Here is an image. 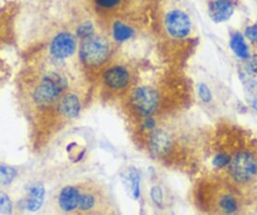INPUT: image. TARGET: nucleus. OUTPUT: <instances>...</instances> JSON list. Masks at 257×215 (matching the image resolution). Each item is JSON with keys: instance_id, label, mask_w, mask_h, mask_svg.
<instances>
[{"instance_id": "obj_1", "label": "nucleus", "mask_w": 257, "mask_h": 215, "mask_svg": "<svg viewBox=\"0 0 257 215\" xmlns=\"http://www.w3.org/2000/svg\"><path fill=\"white\" fill-rule=\"evenodd\" d=\"M189 86L180 75L162 73L138 82L120 102L128 120L148 116H165L184 111Z\"/></svg>"}, {"instance_id": "obj_2", "label": "nucleus", "mask_w": 257, "mask_h": 215, "mask_svg": "<svg viewBox=\"0 0 257 215\" xmlns=\"http://www.w3.org/2000/svg\"><path fill=\"white\" fill-rule=\"evenodd\" d=\"M184 111L160 116L157 126L139 141L155 159L179 164L204 140L201 130L190 122Z\"/></svg>"}, {"instance_id": "obj_3", "label": "nucleus", "mask_w": 257, "mask_h": 215, "mask_svg": "<svg viewBox=\"0 0 257 215\" xmlns=\"http://www.w3.org/2000/svg\"><path fill=\"white\" fill-rule=\"evenodd\" d=\"M138 81L137 67L126 57L116 54L95 78L96 92L100 100L120 103Z\"/></svg>"}, {"instance_id": "obj_4", "label": "nucleus", "mask_w": 257, "mask_h": 215, "mask_svg": "<svg viewBox=\"0 0 257 215\" xmlns=\"http://www.w3.org/2000/svg\"><path fill=\"white\" fill-rule=\"evenodd\" d=\"M155 19L163 43L177 47L190 41L194 33L193 19L182 0H158Z\"/></svg>"}, {"instance_id": "obj_5", "label": "nucleus", "mask_w": 257, "mask_h": 215, "mask_svg": "<svg viewBox=\"0 0 257 215\" xmlns=\"http://www.w3.org/2000/svg\"><path fill=\"white\" fill-rule=\"evenodd\" d=\"M117 54V48L105 31H98L93 36L80 41L77 62L83 76L96 78L98 72L107 66Z\"/></svg>"}, {"instance_id": "obj_6", "label": "nucleus", "mask_w": 257, "mask_h": 215, "mask_svg": "<svg viewBox=\"0 0 257 215\" xmlns=\"http://www.w3.org/2000/svg\"><path fill=\"white\" fill-rule=\"evenodd\" d=\"M87 96V87L81 83V80L71 85L62 93L53 110L39 123L38 127L49 132L63 128L64 126L78 118V116L82 113Z\"/></svg>"}, {"instance_id": "obj_7", "label": "nucleus", "mask_w": 257, "mask_h": 215, "mask_svg": "<svg viewBox=\"0 0 257 215\" xmlns=\"http://www.w3.org/2000/svg\"><path fill=\"white\" fill-rule=\"evenodd\" d=\"M197 190V197L202 207L211 215H239L241 200L238 195L221 182H203Z\"/></svg>"}, {"instance_id": "obj_8", "label": "nucleus", "mask_w": 257, "mask_h": 215, "mask_svg": "<svg viewBox=\"0 0 257 215\" xmlns=\"http://www.w3.org/2000/svg\"><path fill=\"white\" fill-rule=\"evenodd\" d=\"M231 184L237 189H244L254 184L257 179V154L247 147L231 152V161L226 169Z\"/></svg>"}, {"instance_id": "obj_9", "label": "nucleus", "mask_w": 257, "mask_h": 215, "mask_svg": "<svg viewBox=\"0 0 257 215\" xmlns=\"http://www.w3.org/2000/svg\"><path fill=\"white\" fill-rule=\"evenodd\" d=\"M78 43L80 41L72 28H59L47 37L41 51L34 54H42L49 58L68 62L72 58H77Z\"/></svg>"}, {"instance_id": "obj_10", "label": "nucleus", "mask_w": 257, "mask_h": 215, "mask_svg": "<svg viewBox=\"0 0 257 215\" xmlns=\"http://www.w3.org/2000/svg\"><path fill=\"white\" fill-rule=\"evenodd\" d=\"M110 206L107 192L101 185L93 182L81 184V195L76 215H91Z\"/></svg>"}, {"instance_id": "obj_11", "label": "nucleus", "mask_w": 257, "mask_h": 215, "mask_svg": "<svg viewBox=\"0 0 257 215\" xmlns=\"http://www.w3.org/2000/svg\"><path fill=\"white\" fill-rule=\"evenodd\" d=\"M137 0H92V7L98 21L105 24L115 17L135 13Z\"/></svg>"}, {"instance_id": "obj_12", "label": "nucleus", "mask_w": 257, "mask_h": 215, "mask_svg": "<svg viewBox=\"0 0 257 215\" xmlns=\"http://www.w3.org/2000/svg\"><path fill=\"white\" fill-rule=\"evenodd\" d=\"M81 195V184L66 185L57 195V206L64 215H76Z\"/></svg>"}, {"instance_id": "obj_13", "label": "nucleus", "mask_w": 257, "mask_h": 215, "mask_svg": "<svg viewBox=\"0 0 257 215\" xmlns=\"http://www.w3.org/2000/svg\"><path fill=\"white\" fill-rule=\"evenodd\" d=\"M236 8V0H207V12L214 23H224L229 21Z\"/></svg>"}, {"instance_id": "obj_14", "label": "nucleus", "mask_w": 257, "mask_h": 215, "mask_svg": "<svg viewBox=\"0 0 257 215\" xmlns=\"http://www.w3.org/2000/svg\"><path fill=\"white\" fill-rule=\"evenodd\" d=\"M44 197H46V189H44L43 184L39 182V184L32 185L27 192L26 199L23 200L24 207L28 211H38L43 205Z\"/></svg>"}, {"instance_id": "obj_15", "label": "nucleus", "mask_w": 257, "mask_h": 215, "mask_svg": "<svg viewBox=\"0 0 257 215\" xmlns=\"http://www.w3.org/2000/svg\"><path fill=\"white\" fill-rule=\"evenodd\" d=\"M229 48L233 52L234 56L242 61L251 57V51H249L246 37L241 32H232L229 36Z\"/></svg>"}, {"instance_id": "obj_16", "label": "nucleus", "mask_w": 257, "mask_h": 215, "mask_svg": "<svg viewBox=\"0 0 257 215\" xmlns=\"http://www.w3.org/2000/svg\"><path fill=\"white\" fill-rule=\"evenodd\" d=\"M243 91L247 105L253 112L257 113V81L251 77L246 78L243 81Z\"/></svg>"}, {"instance_id": "obj_17", "label": "nucleus", "mask_w": 257, "mask_h": 215, "mask_svg": "<svg viewBox=\"0 0 257 215\" xmlns=\"http://www.w3.org/2000/svg\"><path fill=\"white\" fill-rule=\"evenodd\" d=\"M17 176H18V171L16 167L11 166V165L0 164V185L2 186L11 185Z\"/></svg>"}, {"instance_id": "obj_18", "label": "nucleus", "mask_w": 257, "mask_h": 215, "mask_svg": "<svg viewBox=\"0 0 257 215\" xmlns=\"http://www.w3.org/2000/svg\"><path fill=\"white\" fill-rule=\"evenodd\" d=\"M127 180L130 182V189H132L133 196L138 199L140 196V174L135 167L128 169Z\"/></svg>"}, {"instance_id": "obj_19", "label": "nucleus", "mask_w": 257, "mask_h": 215, "mask_svg": "<svg viewBox=\"0 0 257 215\" xmlns=\"http://www.w3.org/2000/svg\"><path fill=\"white\" fill-rule=\"evenodd\" d=\"M13 211V202L9 195L4 191H0V214L11 215Z\"/></svg>"}, {"instance_id": "obj_20", "label": "nucleus", "mask_w": 257, "mask_h": 215, "mask_svg": "<svg viewBox=\"0 0 257 215\" xmlns=\"http://www.w3.org/2000/svg\"><path fill=\"white\" fill-rule=\"evenodd\" d=\"M150 199L157 206L162 207L164 205V192L160 185H153L150 189Z\"/></svg>"}, {"instance_id": "obj_21", "label": "nucleus", "mask_w": 257, "mask_h": 215, "mask_svg": "<svg viewBox=\"0 0 257 215\" xmlns=\"http://www.w3.org/2000/svg\"><path fill=\"white\" fill-rule=\"evenodd\" d=\"M198 97L204 103H209L212 101L211 90L204 83H199L198 85Z\"/></svg>"}, {"instance_id": "obj_22", "label": "nucleus", "mask_w": 257, "mask_h": 215, "mask_svg": "<svg viewBox=\"0 0 257 215\" xmlns=\"http://www.w3.org/2000/svg\"><path fill=\"white\" fill-rule=\"evenodd\" d=\"M243 36L246 37L247 41H249L254 47H257V24L246 27Z\"/></svg>"}, {"instance_id": "obj_23", "label": "nucleus", "mask_w": 257, "mask_h": 215, "mask_svg": "<svg viewBox=\"0 0 257 215\" xmlns=\"http://www.w3.org/2000/svg\"><path fill=\"white\" fill-rule=\"evenodd\" d=\"M91 215H117V214H116V212L113 211L110 206H108V207H106V209L100 210V211L95 212V214H91Z\"/></svg>"}]
</instances>
